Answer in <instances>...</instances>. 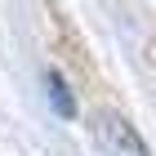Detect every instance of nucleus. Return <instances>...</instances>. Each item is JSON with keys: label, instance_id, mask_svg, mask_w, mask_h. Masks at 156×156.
<instances>
[{"label": "nucleus", "instance_id": "obj_1", "mask_svg": "<svg viewBox=\"0 0 156 156\" xmlns=\"http://www.w3.org/2000/svg\"><path fill=\"white\" fill-rule=\"evenodd\" d=\"M94 152L98 156H152L143 147V138H138V129L116 112H98L94 116Z\"/></svg>", "mask_w": 156, "mask_h": 156}, {"label": "nucleus", "instance_id": "obj_2", "mask_svg": "<svg viewBox=\"0 0 156 156\" xmlns=\"http://www.w3.org/2000/svg\"><path fill=\"white\" fill-rule=\"evenodd\" d=\"M45 89H49V98H54V112L72 120V116H76V103H72V94H67V85H62L58 72H49V76H45Z\"/></svg>", "mask_w": 156, "mask_h": 156}]
</instances>
